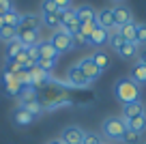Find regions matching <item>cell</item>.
Wrapping results in <instances>:
<instances>
[{
  "mask_svg": "<svg viewBox=\"0 0 146 144\" xmlns=\"http://www.w3.org/2000/svg\"><path fill=\"white\" fill-rule=\"evenodd\" d=\"M114 95H116V99H118L123 105L135 103V101H140V86H137L131 77H123V80L116 82Z\"/></svg>",
  "mask_w": 146,
  "mask_h": 144,
  "instance_id": "6da1fadb",
  "label": "cell"
},
{
  "mask_svg": "<svg viewBox=\"0 0 146 144\" xmlns=\"http://www.w3.org/2000/svg\"><path fill=\"white\" fill-rule=\"evenodd\" d=\"M125 131H127V123L123 121V116H108L101 123V133L108 140H112V142L123 140Z\"/></svg>",
  "mask_w": 146,
  "mask_h": 144,
  "instance_id": "7a4b0ae2",
  "label": "cell"
},
{
  "mask_svg": "<svg viewBox=\"0 0 146 144\" xmlns=\"http://www.w3.org/2000/svg\"><path fill=\"white\" fill-rule=\"evenodd\" d=\"M50 41H52V45L56 47V52H58V54H67V52H71L73 47H75V45H73V37H71V35H67L62 28H60V30H54V32H52Z\"/></svg>",
  "mask_w": 146,
  "mask_h": 144,
  "instance_id": "3957f363",
  "label": "cell"
},
{
  "mask_svg": "<svg viewBox=\"0 0 146 144\" xmlns=\"http://www.w3.org/2000/svg\"><path fill=\"white\" fill-rule=\"evenodd\" d=\"M64 77H67V82H69V88H88V86L92 84L82 73V69H80L78 65H71V67L67 69V75Z\"/></svg>",
  "mask_w": 146,
  "mask_h": 144,
  "instance_id": "277c9868",
  "label": "cell"
},
{
  "mask_svg": "<svg viewBox=\"0 0 146 144\" xmlns=\"http://www.w3.org/2000/svg\"><path fill=\"white\" fill-rule=\"evenodd\" d=\"M84 133L86 131L80 129V127H67V129H62V133H60V140H62V144H82L84 142Z\"/></svg>",
  "mask_w": 146,
  "mask_h": 144,
  "instance_id": "5b68a950",
  "label": "cell"
},
{
  "mask_svg": "<svg viewBox=\"0 0 146 144\" xmlns=\"http://www.w3.org/2000/svg\"><path fill=\"white\" fill-rule=\"evenodd\" d=\"M17 39L24 47H35L41 43V30H17Z\"/></svg>",
  "mask_w": 146,
  "mask_h": 144,
  "instance_id": "8992f818",
  "label": "cell"
},
{
  "mask_svg": "<svg viewBox=\"0 0 146 144\" xmlns=\"http://www.w3.org/2000/svg\"><path fill=\"white\" fill-rule=\"evenodd\" d=\"M75 65H78V67L82 69V73H84V75H86V77H88V80H90V82H95L97 77L101 75V71H99V69H97V65L92 63V58H90V56H86V58H82V60H80V63H75Z\"/></svg>",
  "mask_w": 146,
  "mask_h": 144,
  "instance_id": "52a82bcc",
  "label": "cell"
},
{
  "mask_svg": "<svg viewBox=\"0 0 146 144\" xmlns=\"http://www.w3.org/2000/svg\"><path fill=\"white\" fill-rule=\"evenodd\" d=\"M95 22H97V26H99V28H105V30H112V28L116 26L112 9H101V11H97Z\"/></svg>",
  "mask_w": 146,
  "mask_h": 144,
  "instance_id": "ba28073f",
  "label": "cell"
},
{
  "mask_svg": "<svg viewBox=\"0 0 146 144\" xmlns=\"http://www.w3.org/2000/svg\"><path fill=\"white\" fill-rule=\"evenodd\" d=\"M41 24L47 26L50 30H60V28H62V11H56V13H41Z\"/></svg>",
  "mask_w": 146,
  "mask_h": 144,
  "instance_id": "9c48e42d",
  "label": "cell"
},
{
  "mask_svg": "<svg viewBox=\"0 0 146 144\" xmlns=\"http://www.w3.org/2000/svg\"><path fill=\"white\" fill-rule=\"evenodd\" d=\"M43 24H41V15H30V13H26V15H22L19 17V26H17V30H39Z\"/></svg>",
  "mask_w": 146,
  "mask_h": 144,
  "instance_id": "30bf717a",
  "label": "cell"
},
{
  "mask_svg": "<svg viewBox=\"0 0 146 144\" xmlns=\"http://www.w3.org/2000/svg\"><path fill=\"white\" fill-rule=\"evenodd\" d=\"M112 13H114V22H116V26H127V24H131L133 22V15H131V11L127 9V7H114L112 9Z\"/></svg>",
  "mask_w": 146,
  "mask_h": 144,
  "instance_id": "8fae6325",
  "label": "cell"
},
{
  "mask_svg": "<svg viewBox=\"0 0 146 144\" xmlns=\"http://www.w3.org/2000/svg\"><path fill=\"white\" fill-rule=\"evenodd\" d=\"M108 37H110V35H108V30H105V28H99V26H97V28H95V32L88 37L86 45H92V47L101 50V45L108 43Z\"/></svg>",
  "mask_w": 146,
  "mask_h": 144,
  "instance_id": "7c38bea8",
  "label": "cell"
},
{
  "mask_svg": "<svg viewBox=\"0 0 146 144\" xmlns=\"http://www.w3.org/2000/svg\"><path fill=\"white\" fill-rule=\"evenodd\" d=\"M2 84H5L7 95H11V97H17V95L22 93V88H24V84H19V82L15 80L13 75H9V73H2Z\"/></svg>",
  "mask_w": 146,
  "mask_h": 144,
  "instance_id": "4fadbf2b",
  "label": "cell"
},
{
  "mask_svg": "<svg viewBox=\"0 0 146 144\" xmlns=\"http://www.w3.org/2000/svg\"><path fill=\"white\" fill-rule=\"evenodd\" d=\"M140 114H146L142 101H135V103H127L123 105V121H131V118L140 116Z\"/></svg>",
  "mask_w": 146,
  "mask_h": 144,
  "instance_id": "5bb4252c",
  "label": "cell"
},
{
  "mask_svg": "<svg viewBox=\"0 0 146 144\" xmlns=\"http://www.w3.org/2000/svg\"><path fill=\"white\" fill-rule=\"evenodd\" d=\"M58 52H56V47L52 45V41H41L39 43V58L43 60H58Z\"/></svg>",
  "mask_w": 146,
  "mask_h": 144,
  "instance_id": "9a60e30c",
  "label": "cell"
},
{
  "mask_svg": "<svg viewBox=\"0 0 146 144\" xmlns=\"http://www.w3.org/2000/svg\"><path fill=\"white\" fill-rule=\"evenodd\" d=\"M24 50H26V47L22 45V41H19V39H13L11 43H7V47H5V58H7V63L15 60Z\"/></svg>",
  "mask_w": 146,
  "mask_h": 144,
  "instance_id": "2e32d148",
  "label": "cell"
},
{
  "mask_svg": "<svg viewBox=\"0 0 146 144\" xmlns=\"http://www.w3.org/2000/svg\"><path fill=\"white\" fill-rule=\"evenodd\" d=\"M129 77H131L137 86L146 84V65H142L140 60H135V63H133V67H131V75H129Z\"/></svg>",
  "mask_w": 146,
  "mask_h": 144,
  "instance_id": "e0dca14e",
  "label": "cell"
},
{
  "mask_svg": "<svg viewBox=\"0 0 146 144\" xmlns=\"http://www.w3.org/2000/svg\"><path fill=\"white\" fill-rule=\"evenodd\" d=\"M75 15H78L80 24H86V22H95L97 11L92 9L90 5H82V7H78V9H75Z\"/></svg>",
  "mask_w": 146,
  "mask_h": 144,
  "instance_id": "ac0fdd59",
  "label": "cell"
},
{
  "mask_svg": "<svg viewBox=\"0 0 146 144\" xmlns=\"http://www.w3.org/2000/svg\"><path fill=\"white\" fill-rule=\"evenodd\" d=\"M137 52H140V45L137 43H125L120 50H116V54L125 60H133V58H137Z\"/></svg>",
  "mask_w": 146,
  "mask_h": 144,
  "instance_id": "d6986e66",
  "label": "cell"
},
{
  "mask_svg": "<svg viewBox=\"0 0 146 144\" xmlns=\"http://www.w3.org/2000/svg\"><path fill=\"white\" fill-rule=\"evenodd\" d=\"M90 58H92V63H95V65H97V69H99V71H101V73H103V71H105V69H108V67H110V63H112V60H110V56H108V54H105V52H103V50H97V52H95V54H92V56H90Z\"/></svg>",
  "mask_w": 146,
  "mask_h": 144,
  "instance_id": "ffe728a7",
  "label": "cell"
},
{
  "mask_svg": "<svg viewBox=\"0 0 146 144\" xmlns=\"http://www.w3.org/2000/svg\"><path fill=\"white\" fill-rule=\"evenodd\" d=\"M135 35H137V24L131 22L127 26H120V37L125 39V43H135Z\"/></svg>",
  "mask_w": 146,
  "mask_h": 144,
  "instance_id": "44dd1931",
  "label": "cell"
},
{
  "mask_svg": "<svg viewBox=\"0 0 146 144\" xmlns=\"http://www.w3.org/2000/svg\"><path fill=\"white\" fill-rule=\"evenodd\" d=\"M108 35H110V37H108V43L112 45L114 50H120V47L125 45V39L120 37V28H118V26H114L112 30H108Z\"/></svg>",
  "mask_w": 146,
  "mask_h": 144,
  "instance_id": "7402d4cb",
  "label": "cell"
},
{
  "mask_svg": "<svg viewBox=\"0 0 146 144\" xmlns=\"http://www.w3.org/2000/svg\"><path fill=\"white\" fill-rule=\"evenodd\" d=\"M127 123V129H133L137 133H144L146 131V114H140V116L131 118V121H125Z\"/></svg>",
  "mask_w": 146,
  "mask_h": 144,
  "instance_id": "603a6c76",
  "label": "cell"
},
{
  "mask_svg": "<svg viewBox=\"0 0 146 144\" xmlns=\"http://www.w3.org/2000/svg\"><path fill=\"white\" fill-rule=\"evenodd\" d=\"M13 121L17 123V125H30L32 121H35V116H32L30 112H26V110H22L19 108L17 112H15V116H13Z\"/></svg>",
  "mask_w": 146,
  "mask_h": 144,
  "instance_id": "cb8c5ba5",
  "label": "cell"
},
{
  "mask_svg": "<svg viewBox=\"0 0 146 144\" xmlns=\"http://www.w3.org/2000/svg\"><path fill=\"white\" fill-rule=\"evenodd\" d=\"M13 39H17V28H13V26H5V28H0V41H5V43H11Z\"/></svg>",
  "mask_w": 146,
  "mask_h": 144,
  "instance_id": "d4e9b609",
  "label": "cell"
},
{
  "mask_svg": "<svg viewBox=\"0 0 146 144\" xmlns=\"http://www.w3.org/2000/svg\"><path fill=\"white\" fill-rule=\"evenodd\" d=\"M2 17H5V26H13V28H17V26H19V17H22V15H19L15 9H11V11H7Z\"/></svg>",
  "mask_w": 146,
  "mask_h": 144,
  "instance_id": "484cf974",
  "label": "cell"
},
{
  "mask_svg": "<svg viewBox=\"0 0 146 144\" xmlns=\"http://www.w3.org/2000/svg\"><path fill=\"white\" fill-rule=\"evenodd\" d=\"M140 135H142V133H137V131H133V129H127L120 142H125V144H137V142H140Z\"/></svg>",
  "mask_w": 146,
  "mask_h": 144,
  "instance_id": "4316f807",
  "label": "cell"
},
{
  "mask_svg": "<svg viewBox=\"0 0 146 144\" xmlns=\"http://www.w3.org/2000/svg\"><path fill=\"white\" fill-rule=\"evenodd\" d=\"M95 28H97V22H86V24H82V28H80V35L88 41V37L95 32Z\"/></svg>",
  "mask_w": 146,
  "mask_h": 144,
  "instance_id": "83f0119b",
  "label": "cell"
},
{
  "mask_svg": "<svg viewBox=\"0 0 146 144\" xmlns=\"http://www.w3.org/2000/svg\"><path fill=\"white\" fill-rule=\"evenodd\" d=\"M82 144H103V140H101L99 133H92V131H86L84 133V142Z\"/></svg>",
  "mask_w": 146,
  "mask_h": 144,
  "instance_id": "f1b7e54d",
  "label": "cell"
},
{
  "mask_svg": "<svg viewBox=\"0 0 146 144\" xmlns=\"http://www.w3.org/2000/svg\"><path fill=\"white\" fill-rule=\"evenodd\" d=\"M36 67L43 69L45 73H50V75H52V69L56 67V60H43V58H39V60H36Z\"/></svg>",
  "mask_w": 146,
  "mask_h": 144,
  "instance_id": "f546056e",
  "label": "cell"
},
{
  "mask_svg": "<svg viewBox=\"0 0 146 144\" xmlns=\"http://www.w3.org/2000/svg\"><path fill=\"white\" fill-rule=\"evenodd\" d=\"M135 43L137 45H146V24H137V35H135Z\"/></svg>",
  "mask_w": 146,
  "mask_h": 144,
  "instance_id": "4dcf8cb0",
  "label": "cell"
},
{
  "mask_svg": "<svg viewBox=\"0 0 146 144\" xmlns=\"http://www.w3.org/2000/svg\"><path fill=\"white\" fill-rule=\"evenodd\" d=\"M58 11V7H56L54 0H43L41 2V13H56Z\"/></svg>",
  "mask_w": 146,
  "mask_h": 144,
  "instance_id": "1f68e13d",
  "label": "cell"
},
{
  "mask_svg": "<svg viewBox=\"0 0 146 144\" xmlns=\"http://www.w3.org/2000/svg\"><path fill=\"white\" fill-rule=\"evenodd\" d=\"M75 19H78V15H75V9H67V11H62V26H67V24L75 22Z\"/></svg>",
  "mask_w": 146,
  "mask_h": 144,
  "instance_id": "d6a6232c",
  "label": "cell"
},
{
  "mask_svg": "<svg viewBox=\"0 0 146 144\" xmlns=\"http://www.w3.org/2000/svg\"><path fill=\"white\" fill-rule=\"evenodd\" d=\"M26 52H28V56H30L32 63L39 60V45H35V47H26Z\"/></svg>",
  "mask_w": 146,
  "mask_h": 144,
  "instance_id": "836d02e7",
  "label": "cell"
},
{
  "mask_svg": "<svg viewBox=\"0 0 146 144\" xmlns=\"http://www.w3.org/2000/svg\"><path fill=\"white\" fill-rule=\"evenodd\" d=\"M13 9V2L11 0H0V15H5L7 11H11Z\"/></svg>",
  "mask_w": 146,
  "mask_h": 144,
  "instance_id": "e575fe53",
  "label": "cell"
},
{
  "mask_svg": "<svg viewBox=\"0 0 146 144\" xmlns=\"http://www.w3.org/2000/svg\"><path fill=\"white\" fill-rule=\"evenodd\" d=\"M56 7H58V11H67L71 9V0H54Z\"/></svg>",
  "mask_w": 146,
  "mask_h": 144,
  "instance_id": "d590c367",
  "label": "cell"
},
{
  "mask_svg": "<svg viewBox=\"0 0 146 144\" xmlns=\"http://www.w3.org/2000/svg\"><path fill=\"white\" fill-rule=\"evenodd\" d=\"M73 45H75V47H78V45H86V39L78 32V35H73Z\"/></svg>",
  "mask_w": 146,
  "mask_h": 144,
  "instance_id": "8d00e7d4",
  "label": "cell"
},
{
  "mask_svg": "<svg viewBox=\"0 0 146 144\" xmlns=\"http://www.w3.org/2000/svg\"><path fill=\"white\" fill-rule=\"evenodd\" d=\"M137 60H140L142 65H146V45L140 47V52H137Z\"/></svg>",
  "mask_w": 146,
  "mask_h": 144,
  "instance_id": "74e56055",
  "label": "cell"
},
{
  "mask_svg": "<svg viewBox=\"0 0 146 144\" xmlns=\"http://www.w3.org/2000/svg\"><path fill=\"white\" fill-rule=\"evenodd\" d=\"M47 144H62V140H60V138H56V140H50Z\"/></svg>",
  "mask_w": 146,
  "mask_h": 144,
  "instance_id": "f35d334b",
  "label": "cell"
},
{
  "mask_svg": "<svg viewBox=\"0 0 146 144\" xmlns=\"http://www.w3.org/2000/svg\"><path fill=\"white\" fill-rule=\"evenodd\" d=\"M0 28H5V17L0 15Z\"/></svg>",
  "mask_w": 146,
  "mask_h": 144,
  "instance_id": "ab89813d",
  "label": "cell"
},
{
  "mask_svg": "<svg viewBox=\"0 0 146 144\" xmlns=\"http://www.w3.org/2000/svg\"><path fill=\"white\" fill-rule=\"evenodd\" d=\"M114 2H123V0H114Z\"/></svg>",
  "mask_w": 146,
  "mask_h": 144,
  "instance_id": "60d3db41",
  "label": "cell"
},
{
  "mask_svg": "<svg viewBox=\"0 0 146 144\" xmlns=\"http://www.w3.org/2000/svg\"><path fill=\"white\" fill-rule=\"evenodd\" d=\"M110 144H114V142H110Z\"/></svg>",
  "mask_w": 146,
  "mask_h": 144,
  "instance_id": "b9f144b4",
  "label": "cell"
}]
</instances>
